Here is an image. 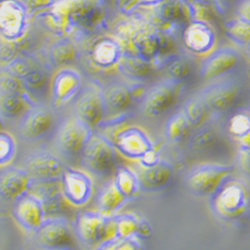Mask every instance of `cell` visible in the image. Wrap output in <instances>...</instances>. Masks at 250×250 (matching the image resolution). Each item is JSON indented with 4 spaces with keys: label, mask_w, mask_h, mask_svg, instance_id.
Instances as JSON below:
<instances>
[{
    "label": "cell",
    "mask_w": 250,
    "mask_h": 250,
    "mask_svg": "<svg viewBox=\"0 0 250 250\" xmlns=\"http://www.w3.org/2000/svg\"><path fill=\"white\" fill-rule=\"evenodd\" d=\"M44 6L58 27L82 35L98 32L107 21L105 0H48Z\"/></svg>",
    "instance_id": "1"
},
{
    "label": "cell",
    "mask_w": 250,
    "mask_h": 250,
    "mask_svg": "<svg viewBox=\"0 0 250 250\" xmlns=\"http://www.w3.org/2000/svg\"><path fill=\"white\" fill-rule=\"evenodd\" d=\"M243 92V81L238 75L232 74L215 79L205 84L197 91L208 111L225 113L231 110Z\"/></svg>",
    "instance_id": "2"
},
{
    "label": "cell",
    "mask_w": 250,
    "mask_h": 250,
    "mask_svg": "<svg viewBox=\"0 0 250 250\" xmlns=\"http://www.w3.org/2000/svg\"><path fill=\"white\" fill-rule=\"evenodd\" d=\"M181 85L167 77L151 83L140 97L141 113L147 118H157L167 112L175 103Z\"/></svg>",
    "instance_id": "3"
},
{
    "label": "cell",
    "mask_w": 250,
    "mask_h": 250,
    "mask_svg": "<svg viewBox=\"0 0 250 250\" xmlns=\"http://www.w3.org/2000/svg\"><path fill=\"white\" fill-rule=\"evenodd\" d=\"M214 211L224 219H236L244 215L248 208V192L238 180L226 178L212 194Z\"/></svg>",
    "instance_id": "4"
},
{
    "label": "cell",
    "mask_w": 250,
    "mask_h": 250,
    "mask_svg": "<svg viewBox=\"0 0 250 250\" xmlns=\"http://www.w3.org/2000/svg\"><path fill=\"white\" fill-rule=\"evenodd\" d=\"M242 61L243 56L237 49L227 46L218 47L202 59L197 76L201 82L206 83L235 74Z\"/></svg>",
    "instance_id": "5"
},
{
    "label": "cell",
    "mask_w": 250,
    "mask_h": 250,
    "mask_svg": "<svg viewBox=\"0 0 250 250\" xmlns=\"http://www.w3.org/2000/svg\"><path fill=\"white\" fill-rule=\"evenodd\" d=\"M81 156L83 165L89 171L96 175H104L115 167L117 151L110 139L93 131Z\"/></svg>",
    "instance_id": "6"
},
{
    "label": "cell",
    "mask_w": 250,
    "mask_h": 250,
    "mask_svg": "<svg viewBox=\"0 0 250 250\" xmlns=\"http://www.w3.org/2000/svg\"><path fill=\"white\" fill-rule=\"evenodd\" d=\"M93 131L92 127L75 115L68 117L60 123L56 130V148L66 157L81 154Z\"/></svg>",
    "instance_id": "7"
},
{
    "label": "cell",
    "mask_w": 250,
    "mask_h": 250,
    "mask_svg": "<svg viewBox=\"0 0 250 250\" xmlns=\"http://www.w3.org/2000/svg\"><path fill=\"white\" fill-rule=\"evenodd\" d=\"M231 171L232 166L217 163L199 164L186 174L185 184L196 195H212Z\"/></svg>",
    "instance_id": "8"
},
{
    "label": "cell",
    "mask_w": 250,
    "mask_h": 250,
    "mask_svg": "<svg viewBox=\"0 0 250 250\" xmlns=\"http://www.w3.org/2000/svg\"><path fill=\"white\" fill-rule=\"evenodd\" d=\"M29 26L27 6L21 0H0V36L5 41L19 42Z\"/></svg>",
    "instance_id": "9"
},
{
    "label": "cell",
    "mask_w": 250,
    "mask_h": 250,
    "mask_svg": "<svg viewBox=\"0 0 250 250\" xmlns=\"http://www.w3.org/2000/svg\"><path fill=\"white\" fill-rule=\"evenodd\" d=\"M78 238L87 245L101 243L114 236L113 217L100 211L81 212L76 219Z\"/></svg>",
    "instance_id": "10"
},
{
    "label": "cell",
    "mask_w": 250,
    "mask_h": 250,
    "mask_svg": "<svg viewBox=\"0 0 250 250\" xmlns=\"http://www.w3.org/2000/svg\"><path fill=\"white\" fill-rule=\"evenodd\" d=\"M55 116L51 108L42 104H34L27 109L19 123V133L24 139L39 140L53 128Z\"/></svg>",
    "instance_id": "11"
},
{
    "label": "cell",
    "mask_w": 250,
    "mask_h": 250,
    "mask_svg": "<svg viewBox=\"0 0 250 250\" xmlns=\"http://www.w3.org/2000/svg\"><path fill=\"white\" fill-rule=\"evenodd\" d=\"M155 21L165 26H180L196 19V5L190 0H162L153 5Z\"/></svg>",
    "instance_id": "12"
},
{
    "label": "cell",
    "mask_w": 250,
    "mask_h": 250,
    "mask_svg": "<svg viewBox=\"0 0 250 250\" xmlns=\"http://www.w3.org/2000/svg\"><path fill=\"white\" fill-rule=\"evenodd\" d=\"M74 113L92 128L99 125L106 113L100 88L92 84L83 85L74 98Z\"/></svg>",
    "instance_id": "13"
},
{
    "label": "cell",
    "mask_w": 250,
    "mask_h": 250,
    "mask_svg": "<svg viewBox=\"0 0 250 250\" xmlns=\"http://www.w3.org/2000/svg\"><path fill=\"white\" fill-rule=\"evenodd\" d=\"M116 151L125 157L140 160L154 149L148 134L137 126H130L119 131L111 140Z\"/></svg>",
    "instance_id": "14"
},
{
    "label": "cell",
    "mask_w": 250,
    "mask_h": 250,
    "mask_svg": "<svg viewBox=\"0 0 250 250\" xmlns=\"http://www.w3.org/2000/svg\"><path fill=\"white\" fill-rule=\"evenodd\" d=\"M184 47L193 54L202 55L209 52L216 43V34L212 26L202 19H194L181 31Z\"/></svg>",
    "instance_id": "15"
},
{
    "label": "cell",
    "mask_w": 250,
    "mask_h": 250,
    "mask_svg": "<svg viewBox=\"0 0 250 250\" xmlns=\"http://www.w3.org/2000/svg\"><path fill=\"white\" fill-rule=\"evenodd\" d=\"M84 85L82 74L71 67L60 68L51 81V97L55 107L74 99Z\"/></svg>",
    "instance_id": "16"
},
{
    "label": "cell",
    "mask_w": 250,
    "mask_h": 250,
    "mask_svg": "<svg viewBox=\"0 0 250 250\" xmlns=\"http://www.w3.org/2000/svg\"><path fill=\"white\" fill-rule=\"evenodd\" d=\"M61 179L62 191L70 204L83 206L88 203L93 193V182L86 172L65 167Z\"/></svg>",
    "instance_id": "17"
},
{
    "label": "cell",
    "mask_w": 250,
    "mask_h": 250,
    "mask_svg": "<svg viewBox=\"0 0 250 250\" xmlns=\"http://www.w3.org/2000/svg\"><path fill=\"white\" fill-rule=\"evenodd\" d=\"M24 165L29 176L37 181H56L65 169L63 162L47 151L31 153L26 157Z\"/></svg>",
    "instance_id": "18"
},
{
    "label": "cell",
    "mask_w": 250,
    "mask_h": 250,
    "mask_svg": "<svg viewBox=\"0 0 250 250\" xmlns=\"http://www.w3.org/2000/svg\"><path fill=\"white\" fill-rule=\"evenodd\" d=\"M35 232L39 245L48 250H63L72 243L70 228L61 218L44 219Z\"/></svg>",
    "instance_id": "19"
},
{
    "label": "cell",
    "mask_w": 250,
    "mask_h": 250,
    "mask_svg": "<svg viewBox=\"0 0 250 250\" xmlns=\"http://www.w3.org/2000/svg\"><path fill=\"white\" fill-rule=\"evenodd\" d=\"M135 86L123 80H110L101 88V96L105 111L120 112L126 109L132 102Z\"/></svg>",
    "instance_id": "20"
},
{
    "label": "cell",
    "mask_w": 250,
    "mask_h": 250,
    "mask_svg": "<svg viewBox=\"0 0 250 250\" xmlns=\"http://www.w3.org/2000/svg\"><path fill=\"white\" fill-rule=\"evenodd\" d=\"M14 215L25 229L35 231L44 220L43 202L33 194L25 193L16 199Z\"/></svg>",
    "instance_id": "21"
},
{
    "label": "cell",
    "mask_w": 250,
    "mask_h": 250,
    "mask_svg": "<svg viewBox=\"0 0 250 250\" xmlns=\"http://www.w3.org/2000/svg\"><path fill=\"white\" fill-rule=\"evenodd\" d=\"M31 181L26 170L9 167L0 172V195L6 199H17L26 193Z\"/></svg>",
    "instance_id": "22"
},
{
    "label": "cell",
    "mask_w": 250,
    "mask_h": 250,
    "mask_svg": "<svg viewBox=\"0 0 250 250\" xmlns=\"http://www.w3.org/2000/svg\"><path fill=\"white\" fill-rule=\"evenodd\" d=\"M174 172L173 166L166 160H159L154 165L143 167L137 174L140 188L144 190H156L169 182Z\"/></svg>",
    "instance_id": "23"
},
{
    "label": "cell",
    "mask_w": 250,
    "mask_h": 250,
    "mask_svg": "<svg viewBox=\"0 0 250 250\" xmlns=\"http://www.w3.org/2000/svg\"><path fill=\"white\" fill-rule=\"evenodd\" d=\"M134 46L136 55L152 64V61L156 60L167 50L168 42L167 39L157 32H142L135 37Z\"/></svg>",
    "instance_id": "24"
},
{
    "label": "cell",
    "mask_w": 250,
    "mask_h": 250,
    "mask_svg": "<svg viewBox=\"0 0 250 250\" xmlns=\"http://www.w3.org/2000/svg\"><path fill=\"white\" fill-rule=\"evenodd\" d=\"M122 47L111 37L99 39L90 50V59L100 68H109L117 64L122 55Z\"/></svg>",
    "instance_id": "25"
},
{
    "label": "cell",
    "mask_w": 250,
    "mask_h": 250,
    "mask_svg": "<svg viewBox=\"0 0 250 250\" xmlns=\"http://www.w3.org/2000/svg\"><path fill=\"white\" fill-rule=\"evenodd\" d=\"M117 68L120 74L132 82H144L149 79L153 74L152 64L144 61L136 54L123 52Z\"/></svg>",
    "instance_id": "26"
},
{
    "label": "cell",
    "mask_w": 250,
    "mask_h": 250,
    "mask_svg": "<svg viewBox=\"0 0 250 250\" xmlns=\"http://www.w3.org/2000/svg\"><path fill=\"white\" fill-rule=\"evenodd\" d=\"M80 53L78 47L69 38L62 37L50 45L48 61L54 68L70 67L78 61Z\"/></svg>",
    "instance_id": "27"
},
{
    "label": "cell",
    "mask_w": 250,
    "mask_h": 250,
    "mask_svg": "<svg viewBox=\"0 0 250 250\" xmlns=\"http://www.w3.org/2000/svg\"><path fill=\"white\" fill-rule=\"evenodd\" d=\"M114 236L120 237H147L150 235L149 224L133 215L123 214L113 217Z\"/></svg>",
    "instance_id": "28"
},
{
    "label": "cell",
    "mask_w": 250,
    "mask_h": 250,
    "mask_svg": "<svg viewBox=\"0 0 250 250\" xmlns=\"http://www.w3.org/2000/svg\"><path fill=\"white\" fill-rule=\"evenodd\" d=\"M193 127L187 120L182 109L175 111L166 120L164 126L165 137L172 143H180L189 137Z\"/></svg>",
    "instance_id": "29"
},
{
    "label": "cell",
    "mask_w": 250,
    "mask_h": 250,
    "mask_svg": "<svg viewBox=\"0 0 250 250\" xmlns=\"http://www.w3.org/2000/svg\"><path fill=\"white\" fill-rule=\"evenodd\" d=\"M162 67L167 74L166 77L180 83V84H183L186 80H188L193 73L191 60L181 55H173L166 58Z\"/></svg>",
    "instance_id": "30"
},
{
    "label": "cell",
    "mask_w": 250,
    "mask_h": 250,
    "mask_svg": "<svg viewBox=\"0 0 250 250\" xmlns=\"http://www.w3.org/2000/svg\"><path fill=\"white\" fill-rule=\"evenodd\" d=\"M127 201L128 199L117 189L113 182H110L104 187L97 198L100 212L104 214H109L119 210Z\"/></svg>",
    "instance_id": "31"
},
{
    "label": "cell",
    "mask_w": 250,
    "mask_h": 250,
    "mask_svg": "<svg viewBox=\"0 0 250 250\" xmlns=\"http://www.w3.org/2000/svg\"><path fill=\"white\" fill-rule=\"evenodd\" d=\"M27 104H31L28 94L0 95V114L6 118H16L27 110Z\"/></svg>",
    "instance_id": "32"
},
{
    "label": "cell",
    "mask_w": 250,
    "mask_h": 250,
    "mask_svg": "<svg viewBox=\"0 0 250 250\" xmlns=\"http://www.w3.org/2000/svg\"><path fill=\"white\" fill-rule=\"evenodd\" d=\"M117 189L128 200L137 194L140 189L138 176L127 166H120L112 181Z\"/></svg>",
    "instance_id": "33"
},
{
    "label": "cell",
    "mask_w": 250,
    "mask_h": 250,
    "mask_svg": "<svg viewBox=\"0 0 250 250\" xmlns=\"http://www.w3.org/2000/svg\"><path fill=\"white\" fill-rule=\"evenodd\" d=\"M181 109L193 129L203 123L206 113L208 112L204 102L197 93L187 98L184 101Z\"/></svg>",
    "instance_id": "34"
},
{
    "label": "cell",
    "mask_w": 250,
    "mask_h": 250,
    "mask_svg": "<svg viewBox=\"0 0 250 250\" xmlns=\"http://www.w3.org/2000/svg\"><path fill=\"white\" fill-rule=\"evenodd\" d=\"M225 34L239 46H249L250 22L239 18L229 20L225 23Z\"/></svg>",
    "instance_id": "35"
},
{
    "label": "cell",
    "mask_w": 250,
    "mask_h": 250,
    "mask_svg": "<svg viewBox=\"0 0 250 250\" xmlns=\"http://www.w3.org/2000/svg\"><path fill=\"white\" fill-rule=\"evenodd\" d=\"M21 81L24 91H27L29 94H35L45 88L48 81V74L44 69L34 65Z\"/></svg>",
    "instance_id": "36"
},
{
    "label": "cell",
    "mask_w": 250,
    "mask_h": 250,
    "mask_svg": "<svg viewBox=\"0 0 250 250\" xmlns=\"http://www.w3.org/2000/svg\"><path fill=\"white\" fill-rule=\"evenodd\" d=\"M189 144L195 148H205L212 145L216 138L217 133L212 125H199L194 128L189 135Z\"/></svg>",
    "instance_id": "37"
},
{
    "label": "cell",
    "mask_w": 250,
    "mask_h": 250,
    "mask_svg": "<svg viewBox=\"0 0 250 250\" xmlns=\"http://www.w3.org/2000/svg\"><path fill=\"white\" fill-rule=\"evenodd\" d=\"M227 131L231 136L243 139L244 137L248 138L250 130V120L248 112L238 111L228 120L226 125Z\"/></svg>",
    "instance_id": "38"
},
{
    "label": "cell",
    "mask_w": 250,
    "mask_h": 250,
    "mask_svg": "<svg viewBox=\"0 0 250 250\" xmlns=\"http://www.w3.org/2000/svg\"><path fill=\"white\" fill-rule=\"evenodd\" d=\"M97 250H141V245L135 237L113 236L101 242Z\"/></svg>",
    "instance_id": "39"
},
{
    "label": "cell",
    "mask_w": 250,
    "mask_h": 250,
    "mask_svg": "<svg viewBox=\"0 0 250 250\" xmlns=\"http://www.w3.org/2000/svg\"><path fill=\"white\" fill-rule=\"evenodd\" d=\"M23 93H25V91L21 80L9 73L4 68L0 70V95Z\"/></svg>",
    "instance_id": "40"
},
{
    "label": "cell",
    "mask_w": 250,
    "mask_h": 250,
    "mask_svg": "<svg viewBox=\"0 0 250 250\" xmlns=\"http://www.w3.org/2000/svg\"><path fill=\"white\" fill-rule=\"evenodd\" d=\"M33 66L34 64H32V62L27 57L17 55L14 59L8 62L3 68L21 80Z\"/></svg>",
    "instance_id": "41"
},
{
    "label": "cell",
    "mask_w": 250,
    "mask_h": 250,
    "mask_svg": "<svg viewBox=\"0 0 250 250\" xmlns=\"http://www.w3.org/2000/svg\"><path fill=\"white\" fill-rule=\"evenodd\" d=\"M16 145L13 137L5 132H0V164L9 162L15 154Z\"/></svg>",
    "instance_id": "42"
},
{
    "label": "cell",
    "mask_w": 250,
    "mask_h": 250,
    "mask_svg": "<svg viewBox=\"0 0 250 250\" xmlns=\"http://www.w3.org/2000/svg\"><path fill=\"white\" fill-rule=\"evenodd\" d=\"M18 42H10V41H3L0 43V61L3 63H8L12 59L18 55Z\"/></svg>",
    "instance_id": "43"
},
{
    "label": "cell",
    "mask_w": 250,
    "mask_h": 250,
    "mask_svg": "<svg viewBox=\"0 0 250 250\" xmlns=\"http://www.w3.org/2000/svg\"><path fill=\"white\" fill-rule=\"evenodd\" d=\"M238 164L242 170L249 172V145H242L238 152Z\"/></svg>",
    "instance_id": "44"
},
{
    "label": "cell",
    "mask_w": 250,
    "mask_h": 250,
    "mask_svg": "<svg viewBox=\"0 0 250 250\" xmlns=\"http://www.w3.org/2000/svg\"><path fill=\"white\" fill-rule=\"evenodd\" d=\"M237 18L250 22V12H249V0H240L236 8Z\"/></svg>",
    "instance_id": "45"
},
{
    "label": "cell",
    "mask_w": 250,
    "mask_h": 250,
    "mask_svg": "<svg viewBox=\"0 0 250 250\" xmlns=\"http://www.w3.org/2000/svg\"><path fill=\"white\" fill-rule=\"evenodd\" d=\"M162 1V0H131V2L127 9L125 10L124 13H130L134 9H136L138 6H150L152 7L153 5L157 4L158 2Z\"/></svg>",
    "instance_id": "46"
},
{
    "label": "cell",
    "mask_w": 250,
    "mask_h": 250,
    "mask_svg": "<svg viewBox=\"0 0 250 250\" xmlns=\"http://www.w3.org/2000/svg\"><path fill=\"white\" fill-rule=\"evenodd\" d=\"M3 127H4L3 120H2V117H1V115H0V132H1V131L3 130Z\"/></svg>",
    "instance_id": "47"
},
{
    "label": "cell",
    "mask_w": 250,
    "mask_h": 250,
    "mask_svg": "<svg viewBox=\"0 0 250 250\" xmlns=\"http://www.w3.org/2000/svg\"><path fill=\"white\" fill-rule=\"evenodd\" d=\"M192 3H196V2H200V3H205L207 2V0H190Z\"/></svg>",
    "instance_id": "48"
}]
</instances>
